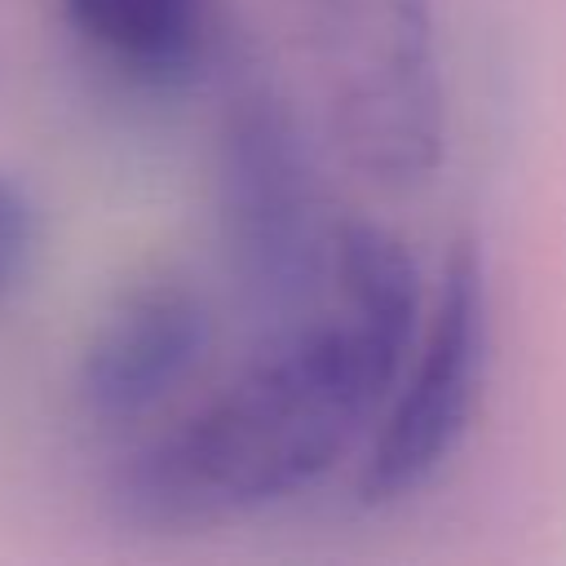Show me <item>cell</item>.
<instances>
[{"mask_svg":"<svg viewBox=\"0 0 566 566\" xmlns=\"http://www.w3.org/2000/svg\"><path fill=\"white\" fill-rule=\"evenodd\" d=\"M424 310L407 243L376 221L340 217L327 292L287 314L217 398L111 469V513L137 531H195L314 491L367 447Z\"/></svg>","mask_w":566,"mask_h":566,"instance_id":"obj_1","label":"cell"},{"mask_svg":"<svg viewBox=\"0 0 566 566\" xmlns=\"http://www.w3.org/2000/svg\"><path fill=\"white\" fill-rule=\"evenodd\" d=\"M491 358V287L473 243H455L438 270L411 371H402L389 407L380 411L358 473L354 500L363 509H389L420 495L442 464L460 451L482 376Z\"/></svg>","mask_w":566,"mask_h":566,"instance_id":"obj_4","label":"cell"},{"mask_svg":"<svg viewBox=\"0 0 566 566\" xmlns=\"http://www.w3.org/2000/svg\"><path fill=\"white\" fill-rule=\"evenodd\" d=\"M327 80L332 137L354 172L424 186L447 159V71L433 0H292Z\"/></svg>","mask_w":566,"mask_h":566,"instance_id":"obj_3","label":"cell"},{"mask_svg":"<svg viewBox=\"0 0 566 566\" xmlns=\"http://www.w3.org/2000/svg\"><path fill=\"white\" fill-rule=\"evenodd\" d=\"M57 13L84 57L137 102H181L239 62L221 0H57Z\"/></svg>","mask_w":566,"mask_h":566,"instance_id":"obj_6","label":"cell"},{"mask_svg":"<svg viewBox=\"0 0 566 566\" xmlns=\"http://www.w3.org/2000/svg\"><path fill=\"white\" fill-rule=\"evenodd\" d=\"M212 340L208 292L177 270L146 274L88 323L71 367V402L93 424H133L195 376Z\"/></svg>","mask_w":566,"mask_h":566,"instance_id":"obj_5","label":"cell"},{"mask_svg":"<svg viewBox=\"0 0 566 566\" xmlns=\"http://www.w3.org/2000/svg\"><path fill=\"white\" fill-rule=\"evenodd\" d=\"M44 203L31 181L0 168V314L13 310L44 265Z\"/></svg>","mask_w":566,"mask_h":566,"instance_id":"obj_7","label":"cell"},{"mask_svg":"<svg viewBox=\"0 0 566 566\" xmlns=\"http://www.w3.org/2000/svg\"><path fill=\"white\" fill-rule=\"evenodd\" d=\"M217 239L248 292L274 318L318 301L336 265V226L323 172L292 97L234 62L212 150Z\"/></svg>","mask_w":566,"mask_h":566,"instance_id":"obj_2","label":"cell"}]
</instances>
